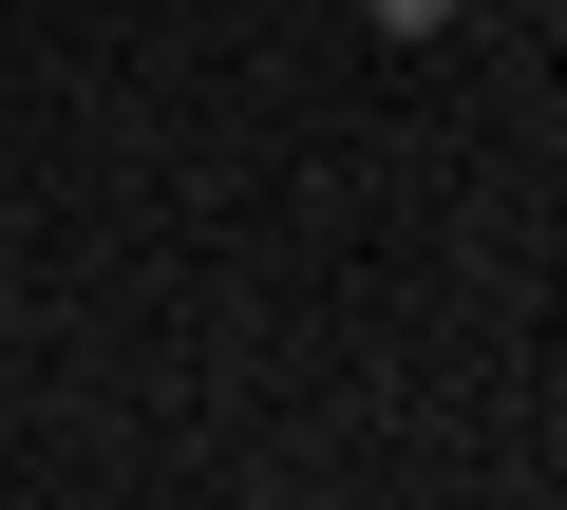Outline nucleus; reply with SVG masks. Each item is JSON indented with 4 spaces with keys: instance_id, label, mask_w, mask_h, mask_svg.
I'll return each instance as SVG.
<instances>
[{
    "instance_id": "obj_1",
    "label": "nucleus",
    "mask_w": 567,
    "mask_h": 510,
    "mask_svg": "<svg viewBox=\"0 0 567 510\" xmlns=\"http://www.w3.org/2000/svg\"><path fill=\"white\" fill-rule=\"evenodd\" d=\"M360 20H379V39H454V0H360Z\"/></svg>"
}]
</instances>
